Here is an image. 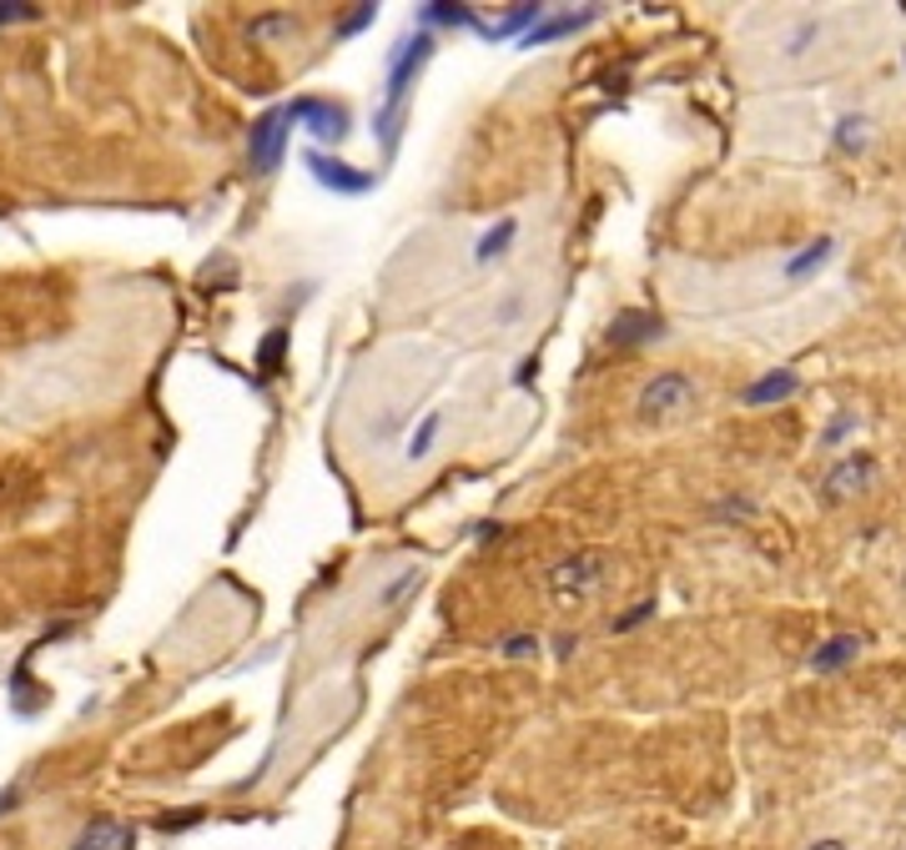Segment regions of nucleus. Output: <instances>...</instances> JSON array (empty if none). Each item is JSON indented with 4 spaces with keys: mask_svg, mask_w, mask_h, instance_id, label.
<instances>
[{
    "mask_svg": "<svg viewBox=\"0 0 906 850\" xmlns=\"http://www.w3.org/2000/svg\"><path fill=\"white\" fill-rule=\"evenodd\" d=\"M805 850H846V840H815V846H805Z\"/></svg>",
    "mask_w": 906,
    "mask_h": 850,
    "instance_id": "obj_28",
    "label": "nucleus"
},
{
    "mask_svg": "<svg viewBox=\"0 0 906 850\" xmlns=\"http://www.w3.org/2000/svg\"><path fill=\"white\" fill-rule=\"evenodd\" d=\"M283 342H287V332H272V338L262 342V373H272V368H277V358H283Z\"/></svg>",
    "mask_w": 906,
    "mask_h": 850,
    "instance_id": "obj_25",
    "label": "nucleus"
},
{
    "mask_svg": "<svg viewBox=\"0 0 906 850\" xmlns=\"http://www.w3.org/2000/svg\"><path fill=\"white\" fill-rule=\"evenodd\" d=\"M307 171H313L317 182L328 187V192H343V196H362V192H373V171H358V167H348V161H338V157H328V151H317V147H307Z\"/></svg>",
    "mask_w": 906,
    "mask_h": 850,
    "instance_id": "obj_6",
    "label": "nucleus"
},
{
    "mask_svg": "<svg viewBox=\"0 0 906 850\" xmlns=\"http://www.w3.org/2000/svg\"><path fill=\"white\" fill-rule=\"evenodd\" d=\"M856 655H861V635H836L811 655V669L815 674H836V669H846Z\"/></svg>",
    "mask_w": 906,
    "mask_h": 850,
    "instance_id": "obj_11",
    "label": "nucleus"
},
{
    "mask_svg": "<svg viewBox=\"0 0 906 850\" xmlns=\"http://www.w3.org/2000/svg\"><path fill=\"white\" fill-rule=\"evenodd\" d=\"M660 338H665V322H660L655 312H645V307H624L610 322L614 348H640V342H660Z\"/></svg>",
    "mask_w": 906,
    "mask_h": 850,
    "instance_id": "obj_7",
    "label": "nucleus"
},
{
    "mask_svg": "<svg viewBox=\"0 0 906 850\" xmlns=\"http://www.w3.org/2000/svg\"><path fill=\"white\" fill-rule=\"evenodd\" d=\"M429 56H433V31H419V35H408V41H398V51L388 56L383 106H378V121H373L388 151H393V141H398L403 106H408V96H413V81H419V71L429 66Z\"/></svg>",
    "mask_w": 906,
    "mask_h": 850,
    "instance_id": "obj_1",
    "label": "nucleus"
},
{
    "mask_svg": "<svg viewBox=\"0 0 906 850\" xmlns=\"http://www.w3.org/2000/svg\"><path fill=\"white\" fill-rule=\"evenodd\" d=\"M419 21L429 31V25H474L478 15L468 6H453V0H433V6H419Z\"/></svg>",
    "mask_w": 906,
    "mask_h": 850,
    "instance_id": "obj_17",
    "label": "nucleus"
},
{
    "mask_svg": "<svg viewBox=\"0 0 906 850\" xmlns=\"http://www.w3.org/2000/svg\"><path fill=\"white\" fill-rule=\"evenodd\" d=\"M498 655H509V659H524V655H539V639L534 635H514L498 645Z\"/></svg>",
    "mask_w": 906,
    "mask_h": 850,
    "instance_id": "obj_24",
    "label": "nucleus"
},
{
    "mask_svg": "<svg viewBox=\"0 0 906 850\" xmlns=\"http://www.w3.org/2000/svg\"><path fill=\"white\" fill-rule=\"evenodd\" d=\"M604 569H610V559H604L600 549H579V554H569L565 564L549 569V599H555L559 609H579V604H589L604 584Z\"/></svg>",
    "mask_w": 906,
    "mask_h": 850,
    "instance_id": "obj_2",
    "label": "nucleus"
},
{
    "mask_svg": "<svg viewBox=\"0 0 906 850\" xmlns=\"http://www.w3.org/2000/svg\"><path fill=\"white\" fill-rule=\"evenodd\" d=\"M796 387H801V378H796L791 368H776V373H766V378H756V383L740 387V403H746V408H770V403L796 397Z\"/></svg>",
    "mask_w": 906,
    "mask_h": 850,
    "instance_id": "obj_9",
    "label": "nucleus"
},
{
    "mask_svg": "<svg viewBox=\"0 0 906 850\" xmlns=\"http://www.w3.org/2000/svg\"><path fill=\"white\" fill-rule=\"evenodd\" d=\"M600 11H604V6H584L579 15H555V21H539L529 35H519V46H524V51H539V46H549V41H559V35L579 31V25L600 21Z\"/></svg>",
    "mask_w": 906,
    "mask_h": 850,
    "instance_id": "obj_10",
    "label": "nucleus"
},
{
    "mask_svg": "<svg viewBox=\"0 0 906 850\" xmlns=\"http://www.w3.org/2000/svg\"><path fill=\"white\" fill-rule=\"evenodd\" d=\"M851 428H856V413H836V418L826 423V433H821V438H815V448H821V454H826V448H836V443L846 438Z\"/></svg>",
    "mask_w": 906,
    "mask_h": 850,
    "instance_id": "obj_21",
    "label": "nucleus"
},
{
    "mask_svg": "<svg viewBox=\"0 0 906 850\" xmlns=\"http://www.w3.org/2000/svg\"><path fill=\"white\" fill-rule=\"evenodd\" d=\"M815 35H821V21H801L791 35H786V46H781V51H786V56H801L805 46H815Z\"/></svg>",
    "mask_w": 906,
    "mask_h": 850,
    "instance_id": "obj_22",
    "label": "nucleus"
},
{
    "mask_svg": "<svg viewBox=\"0 0 906 850\" xmlns=\"http://www.w3.org/2000/svg\"><path fill=\"white\" fill-rule=\"evenodd\" d=\"M287 106H272V111H262L257 121H252V137H247V157H252V171L257 177H267V171L283 167V151H287Z\"/></svg>",
    "mask_w": 906,
    "mask_h": 850,
    "instance_id": "obj_3",
    "label": "nucleus"
},
{
    "mask_svg": "<svg viewBox=\"0 0 906 850\" xmlns=\"http://www.w3.org/2000/svg\"><path fill=\"white\" fill-rule=\"evenodd\" d=\"M831 252H836V242H831V237H815L811 247H801L791 262H786V277H791V283H801V277H811L815 267H826V262H831Z\"/></svg>",
    "mask_w": 906,
    "mask_h": 850,
    "instance_id": "obj_16",
    "label": "nucleus"
},
{
    "mask_svg": "<svg viewBox=\"0 0 906 850\" xmlns=\"http://www.w3.org/2000/svg\"><path fill=\"white\" fill-rule=\"evenodd\" d=\"M419 584H423L419 569H403V574H398L393 584H383V589H378V599H373V604H378V609H393V604H403L408 594L419 589Z\"/></svg>",
    "mask_w": 906,
    "mask_h": 850,
    "instance_id": "obj_19",
    "label": "nucleus"
},
{
    "mask_svg": "<svg viewBox=\"0 0 906 850\" xmlns=\"http://www.w3.org/2000/svg\"><path fill=\"white\" fill-rule=\"evenodd\" d=\"M297 21L293 15H262V21H252V41H272V35H293Z\"/></svg>",
    "mask_w": 906,
    "mask_h": 850,
    "instance_id": "obj_20",
    "label": "nucleus"
},
{
    "mask_svg": "<svg viewBox=\"0 0 906 850\" xmlns=\"http://www.w3.org/2000/svg\"><path fill=\"white\" fill-rule=\"evenodd\" d=\"M695 403V383L680 368L670 373H655L640 393V418H670V413H685Z\"/></svg>",
    "mask_w": 906,
    "mask_h": 850,
    "instance_id": "obj_4",
    "label": "nucleus"
},
{
    "mask_svg": "<svg viewBox=\"0 0 906 850\" xmlns=\"http://www.w3.org/2000/svg\"><path fill=\"white\" fill-rule=\"evenodd\" d=\"M373 15H378V6H352V15H348V21L338 25V35H352V31H362V25L373 21Z\"/></svg>",
    "mask_w": 906,
    "mask_h": 850,
    "instance_id": "obj_26",
    "label": "nucleus"
},
{
    "mask_svg": "<svg viewBox=\"0 0 906 850\" xmlns=\"http://www.w3.org/2000/svg\"><path fill=\"white\" fill-rule=\"evenodd\" d=\"M876 474V464H872V454H846L836 468L826 474V484H821V493H826V503H841V499H851L856 488H866V478Z\"/></svg>",
    "mask_w": 906,
    "mask_h": 850,
    "instance_id": "obj_8",
    "label": "nucleus"
},
{
    "mask_svg": "<svg viewBox=\"0 0 906 850\" xmlns=\"http://www.w3.org/2000/svg\"><path fill=\"white\" fill-rule=\"evenodd\" d=\"M287 121H297L307 131V137L317 141H348V111L333 102H323V96H297L293 106H287Z\"/></svg>",
    "mask_w": 906,
    "mask_h": 850,
    "instance_id": "obj_5",
    "label": "nucleus"
},
{
    "mask_svg": "<svg viewBox=\"0 0 906 850\" xmlns=\"http://www.w3.org/2000/svg\"><path fill=\"white\" fill-rule=\"evenodd\" d=\"M35 6H0V25H15V21H35Z\"/></svg>",
    "mask_w": 906,
    "mask_h": 850,
    "instance_id": "obj_27",
    "label": "nucleus"
},
{
    "mask_svg": "<svg viewBox=\"0 0 906 850\" xmlns=\"http://www.w3.org/2000/svg\"><path fill=\"white\" fill-rule=\"evenodd\" d=\"M836 147L851 151V157H856V151H866V147H872V121H866V116H841V121H836Z\"/></svg>",
    "mask_w": 906,
    "mask_h": 850,
    "instance_id": "obj_18",
    "label": "nucleus"
},
{
    "mask_svg": "<svg viewBox=\"0 0 906 850\" xmlns=\"http://www.w3.org/2000/svg\"><path fill=\"white\" fill-rule=\"evenodd\" d=\"M439 433H443V408L423 413V418H419V428L408 433V443H403V458H408V464H423V458L433 454V443H439Z\"/></svg>",
    "mask_w": 906,
    "mask_h": 850,
    "instance_id": "obj_15",
    "label": "nucleus"
},
{
    "mask_svg": "<svg viewBox=\"0 0 906 850\" xmlns=\"http://www.w3.org/2000/svg\"><path fill=\"white\" fill-rule=\"evenodd\" d=\"M650 619H655V599L634 604V609H630V614H620V619H614L610 629H614V635H630V629H640V624H650Z\"/></svg>",
    "mask_w": 906,
    "mask_h": 850,
    "instance_id": "obj_23",
    "label": "nucleus"
},
{
    "mask_svg": "<svg viewBox=\"0 0 906 850\" xmlns=\"http://www.w3.org/2000/svg\"><path fill=\"white\" fill-rule=\"evenodd\" d=\"M514 237H519V216H498L494 227L474 242V262H498L504 252L514 247Z\"/></svg>",
    "mask_w": 906,
    "mask_h": 850,
    "instance_id": "obj_13",
    "label": "nucleus"
},
{
    "mask_svg": "<svg viewBox=\"0 0 906 850\" xmlns=\"http://www.w3.org/2000/svg\"><path fill=\"white\" fill-rule=\"evenodd\" d=\"M544 21V6H514V11L509 15H504V21H498V25H484V21H474V31L478 35H484V41H504V35H529L534 31V25H539Z\"/></svg>",
    "mask_w": 906,
    "mask_h": 850,
    "instance_id": "obj_12",
    "label": "nucleus"
},
{
    "mask_svg": "<svg viewBox=\"0 0 906 850\" xmlns=\"http://www.w3.org/2000/svg\"><path fill=\"white\" fill-rule=\"evenodd\" d=\"M126 840V830H122V820H112V816H96L91 826H81V836L71 840L66 850H116Z\"/></svg>",
    "mask_w": 906,
    "mask_h": 850,
    "instance_id": "obj_14",
    "label": "nucleus"
}]
</instances>
